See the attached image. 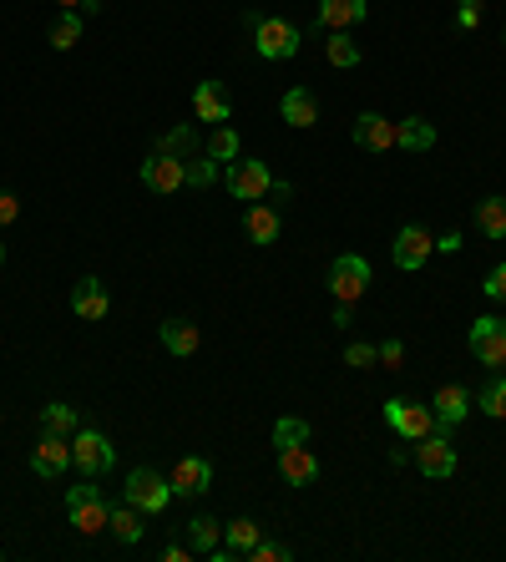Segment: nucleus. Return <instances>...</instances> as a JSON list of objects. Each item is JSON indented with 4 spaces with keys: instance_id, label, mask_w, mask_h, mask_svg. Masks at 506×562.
<instances>
[{
    "instance_id": "f257e3e1",
    "label": "nucleus",
    "mask_w": 506,
    "mask_h": 562,
    "mask_svg": "<svg viewBox=\"0 0 506 562\" xmlns=\"http://www.w3.org/2000/svg\"><path fill=\"white\" fill-rule=\"evenodd\" d=\"M66 517H71V527L76 532H107V522H112V507L102 502V492L92 487V476L87 481H81V487H71L66 492Z\"/></svg>"
},
{
    "instance_id": "f03ea898",
    "label": "nucleus",
    "mask_w": 506,
    "mask_h": 562,
    "mask_svg": "<svg viewBox=\"0 0 506 562\" xmlns=\"http://www.w3.org/2000/svg\"><path fill=\"white\" fill-rule=\"evenodd\" d=\"M127 502H132L142 517H157V512H167V502H173V481L157 476L152 466H137V471L127 476Z\"/></svg>"
},
{
    "instance_id": "7ed1b4c3",
    "label": "nucleus",
    "mask_w": 506,
    "mask_h": 562,
    "mask_svg": "<svg viewBox=\"0 0 506 562\" xmlns=\"http://www.w3.org/2000/svg\"><path fill=\"white\" fill-rule=\"evenodd\" d=\"M112 461H117V451H112V441L102 431L76 426V436H71V466L81 476H102V471H112Z\"/></svg>"
},
{
    "instance_id": "20e7f679",
    "label": "nucleus",
    "mask_w": 506,
    "mask_h": 562,
    "mask_svg": "<svg viewBox=\"0 0 506 562\" xmlns=\"http://www.w3.org/2000/svg\"><path fill=\"white\" fill-rule=\"evenodd\" d=\"M253 46H259L264 61H289L299 51V26L284 16H264V21H253Z\"/></svg>"
},
{
    "instance_id": "39448f33",
    "label": "nucleus",
    "mask_w": 506,
    "mask_h": 562,
    "mask_svg": "<svg viewBox=\"0 0 506 562\" xmlns=\"http://www.w3.org/2000/svg\"><path fill=\"white\" fill-rule=\"evenodd\" d=\"M228 193L238 198V203H259L269 188H274V173H269V163H259V157H238V163H228Z\"/></svg>"
},
{
    "instance_id": "423d86ee",
    "label": "nucleus",
    "mask_w": 506,
    "mask_h": 562,
    "mask_svg": "<svg viewBox=\"0 0 506 562\" xmlns=\"http://www.w3.org/2000/svg\"><path fill=\"white\" fill-rule=\"evenodd\" d=\"M365 289H370V264L360 254H340L329 264V294H334V304H355Z\"/></svg>"
},
{
    "instance_id": "0eeeda50",
    "label": "nucleus",
    "mask_w": 506,
    "mask_h": 562,
    "mask_svg": "<svg viewBox=\"0 0 506 562\" xmlns=\"http://www.w3.org/2000/svg\"><path fill=\"white\" fill-rule=\"evenodd\" d=\"M415 471H420V476H431V481L456 476V446L446 441V431H431V436H420V441H415Z\"/></svg>"
},
{
    "instance_id": "6e6552de",
    "label": "nucleus",
    "mask_w": 506,
    "mask_h": 562,
    "mask_svg": "<svg viewBox=\"0 0 506 562\" xmlns=\"http://www.w3.org/2000/svg\"><path fill=\"white\" fill-rule=\"evenodd\" d=\"M431 254H436V238H431L426 228H420V223H405V228L395 233V244H390V259H395V269H400V274H415Z\"/></svg>"
},
{
    "instance_id": "1a4fd4ad",
    "label": "nucleus",
    "mask_w": 506,
    "mask_h": 562,
    "mask_svg": "<svg viewBox=\"0 0 506 562\" xmlns=\"http://www.w3.org/2000/svg\"><path fill=\"white\" fill-rule=\"evenodd\" d=\"M385 421H390L405 441H420V436L436 431V411H431V406H415V400H405V395L385 400Z\"/></svg>"
},
{
    "instance_id": "9d476101",
    "label": "nucleus",
    "mask_w": 506,
    "mask_h": 562,
    "mask_svg": "<svg viewBox=\"0 0 506 562\" xmlns=\"http://www.w3.org/2000/svg\"><path fill=\"white\" fill-rule=\"evenodd\" d=\"M142 183L152 193H178V188H188V163L183 157H167V152H152L142 163Z\"/></svg>"
},
{
    "instance_id": "9b49d317",
    "label": "nucleus",
    "mask_w": 506,
    "mask_h": 562,
    "mask_svg": "<svg viewBox=\"0 0 506 562\" xmlns=\"http://www.w3.org/2000/svg\"><path fill=\"white\" fill-rule=\"evenodd\" d=\"M471 355L481 365H506V319H476L471 325Z\"/></svg>"
},
{
    "instance_id": "f8f14e48",
    "label": "nucleus",
    "mask_w": 506,
    "mask_h": 562,
    "mask_svg": "<svg viewBox=\"0 0 506 562\" xmlns=\"http://www.w3.org/2000/svg\"><path fill=\"white\" fill-rule=\"evenodd\" d=\"M213 487V461L208 456H183L173 466V497H203Z\"/></svg>"
},
{
    "instance_id": "ddd939ff",
    "label": "nucleus",
    "mask_w": 506,
    "mask_h": 562,
    "mask_svg": "<svg viewBox=\"0 0 506 562\" xmlns=\"http://www.w3.org/2000/svg\"><path fill=\"white\" fill-rule=\"evenodd\" d=\"M66 466H71V441L56 436V431H46V436L36 441V451H31V471H36V476H61Z\"/></svg>"
},
{
    "instance_id": "4468645a",
    "label": "nucleus",
    "mask_w": 506,
    "mask_h": 562,
    "mask_svg": "<svg viewBox=\"0 0 506 562\" xmlns=\"http://www.w3.org/2000/svg\"><path fill=\"white\" fill-rule=\"evenodd\" d=\"M71 309H76V319H107V309H112V299H107V284L102 279H76V289H71Z\"/></svg>"
},
{
    "instance_id": "2eb2a0df",
    "label": "nucleus",
    "mask_w": 506,
    "mask_h": 562,
    "mask_svg": "<svg viewBox=\"0 0 506 562\" xmlns=\"http://www.w3.org/2000/svg\"><path fill=\"white\" fill-rule=\"evenodd\" d=\"M350 132H355V147H365V152H390L395 147V122H385L380 112H360Z\"/></svg>"
},
{
    "instance_id": "dca6fc26",
    "label": "nucleus",
    "mask_w": 506,
    "mask_h": 562,
    "mask_svg": "<svg viewBox=\"0 0 506 562\" xmlns=\"http://www.w3.org/2000/svg\"><path fill=\"white\" fill-rule=\"evenodd\" d=\"M431 411H436V431L461 426V421L471 416V395H466L461 385H441V390H436V400H431Z\"/></svg>"
},
{
    "instance_id": "f3484780",
    "label": "nucleus",
    "mask_w": 506,
    "mask_h": 562,
    "mask_svg": "<svg viewBox=\"0 0 506 562\" xmlns=\"http://www.w3.org/2000/svg\"><path fill=\"white\" fill-rule=\"evenodd\" d=\"M243 233L253 238V244H279L284 218H279L269 203H248V213H243Z\"/></svg>"
},
{
    "instance_id": "a211bd4d",
    "label": "nucleus",
    "mask_w": 506,
    "mask_h": 562,
    "mask_svg": "<svg viewBox=\"0 0 506 562\" xmlns=\"http://www.w3.org/2000/svg\"><path fill=\"white\" fill-rule=\"evenodd\" d=\"M279 471L284 481H294V487H309V481L319 476V461L309 446H279Z\"/></svg>"
},
{
    "instance_id": "6ab92c4d",
    "label": "nucleus",
    "mask_w": 506,
    "mask_h": 562,
    "mask_svg": "<svg viewBox=\"0 0 506 562\" xmlns=\"http://www.w3.org/2000/svg\"><path fill=\"white\" fill-rule=\"evenodd\" d=\"M157 340H162V350H173V355H198V345H203L198 325H188V319H162Z\"/></svg>"
},
{
    "instance_id": "aec40b11",
    "label": "nucleus",
    "mask_w": 506,
    "mask_h": 562,
    "mask_svg": "<svg viewBox=\"0 0 506 562\" xmlns=\"http://www.w3.org/2000/svg\"><path fill=\"white\" fill-rule=\"evenodd\" d=\"M365 21V0H319V26L324 31H345Z\"/></svg>"
},
{
    "instance_id": "412c9836",
    "label": "nucleus",
    "mask_w": 506,
    "mask_h": 562,
    "mask_svg": "<svg viewBox=\"0 0 506 562\" xmlns=\"http://www.w3.org/2000/svg\"><path fill=\"white\" fill-rule=\"evenodd\" d=\"M193 112H198V122H228V97H223V87H218V82H198V87H193Z\"/></svg>"
},
{
    "instance_id": "4be33fe9",
    "label": "nucleus",
    "mask_w": 506,
    "mask_h": 562,
    "mask_svg": "<svg viewBox=\"0 0 506 562\" xmlns=\"http://www.w3.org/2000/svg\"><path fill=\"white\" fill-rule=\"evenodd\" d=\"M279 112H284V122H289V127H314V122H319V102H314V92H304V87L284 92Z\"/></svg>"
},
{
    "instance_id": "5701e85b",
    "label": "nucleus",
    "mask_w": 506,
    "mask_h": 562,
    "mask_svg": "<svg viewBox=\"0 0 506 562\" xmlns=\"http://www.w3.org/2000/svg\"><path fill=\"white\" fill-rule=\"evenodd\" d=\"M395 147H405V152H426V147H436V127H431L426 117L395 122Z\"/></svg>"
},
{
    "instance_id": "b1692460",
    "label": "nucleus",
    "mask_w": 506,
    "mask_h": 562,
    "mask_svg": "<svg viewBox=\"0 0 506 562\" xmlns=\"http://www.w3.org/2000/svg\"><path fill=\"white\" fill-rule=\"evenodd\" d=\"M259 537H264V527H259V522H248V517H238V522H228V527H223L228 557H248L253 547H259Z\"/></svg>"
},
{
    "instance_id": "393cba45",
    "label": "nucleus",
    "mask_w": 506,
    "mask_h": 562,
    "mask_svg": "<svg viewBox=\"0 0 506 562\" xmlns=\"http://www.w3.org/2000/svg\"><path fill=\"white\" fill-rule=\"evenodd\" d=\"M218 537H223V522H213V517H193V522H188V547H193V557H213V552H218Z\"/></svg>"
},
{
    "instance_id": "a878e982",
    "label": "nucleus",
    "mask_w": 506,
    "mask_h": 562,
    "mask_svg": "<svg viewBox=\"0 0 506 562\" xmlns=\"http://www.w3.org/2000/svg\"><path fill=\"white\" fill-rule=\"evenodd\" d=\"M476 228L501 244V238H506V198H486V203H476Z\"/></svg>"
},
{
    "instance_id": "bb28decb",
    "label": "nucleus",
    "mask_w": 506,
    "mask_h": 562,
    "mask_svg": "<svg viewBox=\"0 0 506 562\" xmlns=\"http://www.w3.org/2000/svg\"><path fill=\"white\" fill-rule=\"evenodd\" d=\"M324 56H329V66H360V61H365L360 41H350L345 31H329V41H324Z\"/></svg>"
},
{
    "instance_id": "cd10ccee",
    "label": "nucleus",
    "mask_w": 506,
    "mask_h": 562,
    "mask_svg": "<svg viewBox=\"0 0 506 562\" xmlns=\"http://www.w3.org/2000/svg\"><path fill=\"white\" fill-rule=\"evenodd\" d=\"M41 426L56 431V436H76L81 416H76V406H61V400H51V406H41Z\"/></svg>"
},
{
    "instance_id": "c85d7f7f",
    "label": "nucleus",
    "mask_w": 506,
    "mask_h": 562,
    "mask_svg": "<svg viewBox=\"0 0 506 562\" xmlns=\"http://www.w3.org/2000/svg\"><path fill=\"white\" fill-rule=\"evenodd\" d=\"M76 41H81V11L56 16V21H51V46H56V51H71Z\"/></svg>"
},
{
    "instance_id": "c756f323",
    "label": "nucleus",
    "mask_w": 506,
    "mask_h": 562,
    "mask_svg": "<svg viewBox=\"0 0 506 562\" xmlns=\"http://www.w3.org/2000/svg\"><path fill=\"white\" fill-rule=\"evenodd\" d=\"M193 147H198V127H188V122H183V127H173V132H167V137L157 142V152H167V157H188Z\"/></svg>"
},
{
    "instance_id": "7c9ffc66",
    "label": "nucleus",
    "mask_w": 506,
    "mask_h": 562,
    "mask_svg": "<svg viewBox=\"0 0 506 562\" xmlns=\"http://www.w3.org/2000/svg\"><path fill=\"white\" fill-rule=\"evenodd\" d=\"M238 132L233 127H218L213 137H208V157H213V163H238Z\"/></svg>"
},
{
    "instance_id": "2f4dec72",
    "label": "nucleus",
    "mask_w": 506,
    "mask_h": 562,
    "mask_svg": "<svg viewBox=\"0 0 506 562\" xmlns=\"http://www.w3.org/2000/svg\"><path fill=\"white\" fill-rule=\"evenodd\" d=\"M476 400H481V411H486L491 421H506V380H501V375H496V380H486Z\"/></svg>"
},
{
    "instance_id": "473e14b6",
    "label": "nucleus",
    "mask_w": 506,
    "mask_h": 562,
    "mask_svg": "<svg viewBox=\"0 0 506 562\" xmlns=\"http://www.w3.org/2000/svg\"><path fill=\"white\" fill-rule=\"evenodd\" d=\"M107 527H112L122 542H137V537H142V517H137L132 502H127V507H112V522H107Z\"/></svg>"
},
{
    "instance_id": "72a5a7b5",
    "label": "nucleus",
    "mask_w": 506,
    "mask_h": 562,
    "mask_svg": "<svg viewBox=\"0 0 506 562\" xmlns=\"http://www.w3.org/2000/svg\"><path fill=\"white\" fill-rule=\"evenodd\" d=\"M304 441H309V421L284 416V421L274 426V446H304Z\"/></svg>"
},
{
    "instance_id": "f704fd0d",
    "label": "nucleus",
    "mask_w": 506,
    "mask_h": 562,
    "mask_svg": "<svg viewBox=\"0 0 506 562\" xmlns=\"http://www.w3.org/2000/svg\"><path fill=\"white\" fill-rule=\"evenodd\" d=\"M213 178H218V163H213L208 152L188 163V188H213Z\"/></svg>"
},
{
    "instance_id": "c9c22d12",
    "label": "nucleus",
    "mask_w": 506,
    "mask_h": 562,
    "mask_svg": "<svg viewBox=\"0 0 506 562\" xmlns=\"http://www.w3.org/2000/svg\"><path fill=\"white\" fill-rule=\"evenodd\" d=\"M375 355H380L375 345H360V340H355V345L345 350V365H355V370H370V365H375Z\"/></svg>"
},
{
    "instance_id": "e433bc0d",
    "label": "nucleus",
    "mask_w": 506,
    "mask_h": 562,
    "mask_svg": "<svg viewBox=\"0 0 506 562\" xmlns=\"http://www.w3.org/2000/svg\"><path fill=\"white\" fill-rule=\"evenodd\" d=\"M248 557H253V562H284V557H289V547H284V542H264V537H259V547H253Z\"/></svg>"
},
{
    "instance_id": "4c0bfd02",
    "label": "nucleus",
    "mask_w": 506,
    "mask_h": 562,
    "mask_svg": "<svg viewBox=\"0 0 506 562\" xmlns=\"http://www.w3.org/2000/svg\"><path fill=\"white\" fill-rule=\"evenodd\" d=\"M400 360H405V345H400V340H385V345H380V365H385V370H400Z\"/></svg>"
},
{
    "instance_id": "58836bf2",
    "label": "nucleus",
    "mask_w": 506,
    "mask_h": 562,
    "mask_svg": "<svg viewBox=\"0 0 506 562\" xmlns=\"http://www.w3.org/2000/svg\"><path fill=\"white\" fill-rule=\"evenodd\" d=\"M491 299H506V264H496L491 274H486V284H481Z\"/></svg>"
},
{
    "instance_id": "ea45409f",
    "label": "nucleus",
    "mask_w": 506,
    "mask_h": 562,
    "mask_svg": "<svg viewBox=\"0 0 506 562\" xmlns=\"http://www.w3.org/2000/svg\"><path fill=\"white\" fill-rule=\"evenodd\" d=\"M461 31H476V21H481V6H476V0H461Z\"/></svg>"
},
{
    "instance_id": "a19ab883",
    "label": "nucleus",
    "mask_w": 506,
    "mask_h": 562,
    "mask_svg": "<svg viewBox=\"0 0 506 562\" xmlns=\"http://www.w3.org/2000/svg\"><path fill=\"white\" fill-rule=\"evenodd\" d=\"M16 213H21L16 193H0V228H6V223H16Z\"/></svg>"
},
{
    "instance_id": "79ce46f5",
    "label": "nucleus",
    "mask_w": 506,
    "mask_h": 562,
    "mask_svg": "<svg viewBox=\"0 0 506 562\" xmlns=\"http://www.w3.org/2000/svg\"><path fill=\"white\" fill-rule=\"evenodd\" d=\"M188 557H193V547H178V542L162 547V562H188Z\"/></svg>"
},
{
    "instance_id": "37998d69",
    "label": "nucleus",
    "mask_w": 506,
    "mask_h": 562,
    "mask_svg": "<svg viewBox=\"0 0 506 562\" xmlns=\"http://www.w3.org/2000/svg\"><path fill=\"white\" fill-rule=\"evenodd\" d=\"M461 249V233H441L436 238V254H456Z\"/></svg>"
},
{
    "instance_id": "c03bdc74",
    "label": "nucleus",
    "mask_w": 506,
    "mask_h": 562,
    "mask_svg": "<svg viewBox=\"0 0 506 562\" xmlns=\"http://www.w3.org/2000/svg\"><path fill=\"white\" fill-rule=\"evenodd\" d=\"M56 6H66V11H81V16H87V11L97 16V0H56Z\"/></svg>"
},
{
    "instance_id": "a18cd8bd",
    "label": "nucleus",
    "mask_w": 506,
    "mask_h": 562,
    "mask_svg": "<svg viewBox=\"0 0 506 562\" xmlns=\"http://www.w3.org/2000/svg\"><path fill=\"white\" fill-rule=\"evenodd\" d=\"M334 330H350V304H334Z\"/></svg>"
},
{
    "instance_id": "49530a36",
    "label": "nucleus",
    "mask_w": 506,
    "mask_h": 562,
    "mask_svg": "<svg viewBox=\"0 0 506 562\" xmlns=\"http://www.w3.org/2000/svg\"><path fill=\"white\" fill-rule=\"evenodd\" d=\"M0 264H6V244H0Z\"/></svg>"
}]
</instances>
